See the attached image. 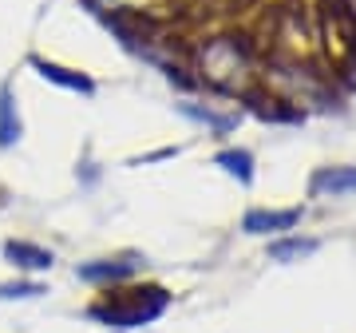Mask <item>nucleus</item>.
Wrapping results in <instances>:
<instances>
[{"instance_id":"1","label":"nucleus","mask_w":356,"mask_h":333,"mask_svg":"<svg viewBox=\"0 0 356 333\" xmlns=\"http://www.w3.org/2000/svg\"><path fill=\"white\" fill-rule=\"evenodd\" d=\"M170 309V294L159 282H123L103 290L88 306V318L111 333H131L139 325H151Z\"/></svg>"},{"instance_id":"2","label":"nucleus","mask_w":356,"mask_h":333,"mask_svg":"<svg viewBox=\"0 0 356 333\" xmlns=\"http://www.w3.org/2000/svg\"><path fill=\"white\" fill-rule=\"evenodd\" d=\"M194 72H198L194 79L202 88L238 95V91H245V79L254 72V60H250V48H245L242 40L214 36V40H206V44H198V52H194Z\"/></svg>"},{"instance_id":"3","label":"nucleus","mask_w":356,"mask_h":333,"mask_svg":"<svg viewBox=\"0 0 356 333\" xmlns=\"http://www.w3.org/2000/svg\"><path fill=\"white\" fill-rule=\"evenodd\" d=\"M143 270H147V258L139 250H123V254H107V258H91V262H79L76 278L91 290H111V286L135 282Z\"/></svg>"},{"instance_id":"4","label":"nucleus","mask_w":356,"mask_h":333,"mask_svg":"<svg viewBox=\"0 0 356 333\" xmlns=\"http://www.w3.org/2000/svg\"><path fill=\"white\" fill-rule=\"evenodd\" d=\"M28 68L36 72L44 84H51V88L60 91H72V95H83V100H91L95 91H99V84L88 76V72H79V68H67V64H56V60H44V56H28Z\"/></svg>"},{"instance_id":"5","label":"nucleus","mask_w":356,"mask_h":333,"mask_svg":"<svg viewBox=\"0 0 356 333\" xmlns=\"http://www.w3.org/2000/svg\"><path fill=\"white\" fill-rule=\"evenodd\" d=\"M0 254H4V262L13 270H20V274H48L56 266V250L32 242V238H8V242L0 246Z\"/></svg>"},{"instance_id":"6","label":"nucleus","mask_w":356,"mask_h":333,"mask_svg":"<svg viewBox=\"0 0 356 333\" xmlns=\"http://www.w3.org/2000/svg\"><path fill=\"white\" fill-rule=\"evenodd\" d=\"M24 139V119H20V103H16L13 84H0V151H13Z\"/></svg>"},{"instance_id":"7","label":"nucleus","mask_w":356,"mask_h":333,"mask_svg":"<svg viewBox=\"0 0 356 333\" xmlns=\"http://www.w3.org/2000/svg\"><path fill=\"white\" fill-rule=\"evenodd\" d=\"M301 222V210H250L242 218V231L245 234H285Z\"/></svg>"},{"instance_id":"8","label":"nucleus","mask_w":356,"mask_h":333,"mask_svg":"<svg viewBox=\"0 0 356 333\" xmlns=\"http://www.w3.org/2000/svg\"><path fill=\"white\" fill-rule=\"evenodd\" d=\"M309 191L313 194H332V199H341V194H353L356 191V166H321L313 183H309Z\"/></svg>"},{"instance_id":"9","label":"nucleus","mask_w":356,"mask_h":333,"mask_svg":"<svg viewBox=\"0 0 356 333\" xmlns=\"http://www.w3.org/2000/svg\"><path fill=\"white\" fill-rule=\"evenodd\" d=\"M214 163L226 171V175H234L238 183H254V155L245 151V147H226V151H218L214 155Z\"/></svg>"},{"instance_id":"10","label":"nucleus","mask_w":356,"mask_h":333,"mask_svg":"<svg viewBox=\"0 0 356 333\" xmlns=\"http://www.w3.org/2000/svg\"><path fill=\"white\" fill-rule=\"evenodd\" d=\"M309 254H317V238H277V242H269L273 262H301Z\"/></svg>"},{"instance_id":"11","label":"nucleus","mask_w":356,"mask_h":333,"mask_svg":"<svg viewBox=\"0 0 356 333\" xmlns=\"http://www.w3.org/2000/svg\"><path fill=\"white\" fill-rule=\"evenodd\" d=\"M178 111H182V116L186 119H194V123H202V127H210V131H218V135H226L229 127H234V123H238V119L234 116H218L214 107H198V103H178Z\"/></svg>"},{"instance_id":"12","label":"nucleus","mask_w":356,"mask_h":333,"mask_svg":"<svg viewBox=\"0 0 356 333\" xmlns=\"http://www.w3.org/2000/svg\"><path fill=\"white\" fill-rule=\"evenodd\" d=\"M48 294V286L36 278H13V282H0V302H36Z\"/></svg>"},{"instance_id":"13","label":"nucleus","mask_w":356,"mask_h":333,"mask_svg":"<svg viewBox=\"0 0 356 333\" xmlns=\"http://www.w3.org/2000/svg\"><path fill=\"white\" fill-rule=\"evenodd\" d=\"M159 159H175V147H163V151H151V155H143V159H135V163H159Z\"/></svg>"}]
</instances>
